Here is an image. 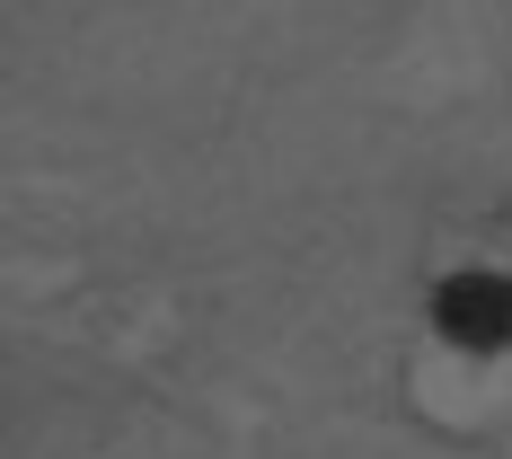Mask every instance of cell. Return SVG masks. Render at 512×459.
Returning <instances> with one entry per match:
<instances>
[{
    "mask_svg": "<svg viewBox=\"0 0 512 459\" xmlns=\"http://www.w3.org/2000/svg\"><path fill=\"white\" fill-rule=\"evenodd\" d=\"M433 318H442V336L468 345V354H504L512 345V274H451L442 301H433Z\"/></svg>",
    "mask_w": 512,
    "mask_h": 459,
    "instance_id": "1",
    "label": "cell"
}]
</instances>
